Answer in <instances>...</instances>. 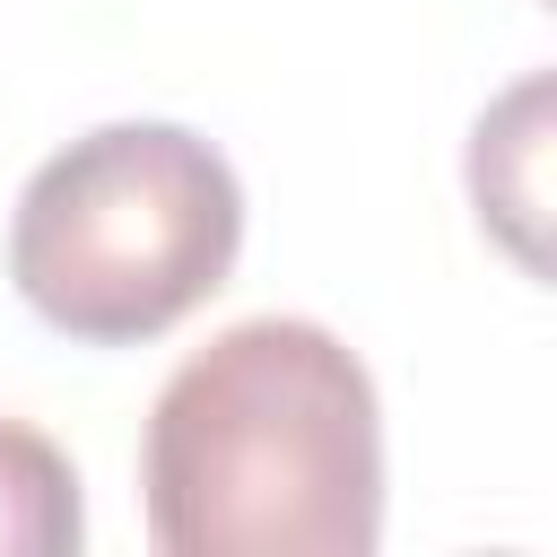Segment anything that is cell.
<instances>
[{"mask_svg":"<svg viewBox=\"0 0 557 557\" xmlns=\"http://www.w3.org/2000/svg\"><path fill=\"white\" fill-rule=\"evenodd\" d=\"M87 531L78 470L52 435L0 418V557H70Z\"/></svg>","mask_w":557,"mask_h":557,"instance_id":"3","label":"cell"},{"mask_svg":"<svg viewBox=\"0 0 557 557\" xmlns=\"http://www.w3.org/2000/svg\"><path fill=\"white\" fill-rule=\"evenodd\" d=\"M244 183L183 122H104L35 165L9 218V278L35 322L87 348H139L226 287Z\"/></svg>","mask_w":557,"mask_h":557,"instance_id":"2","label":"cell"},{"mask_svg":"<svg viewBox=\"0 0 557 557\" xmlns=\"http://www.w3.org/2000/svg\"><path fill=\"white\" fill-rule=\"evenodd\" d=\"M139 505L165 557H366L383 540L374 374L296 313L218 331L148 409Z\"/></svg>","mask_w":557,"mask_h":557,"instance_id":"1","label":"cell"}]
</instances>
